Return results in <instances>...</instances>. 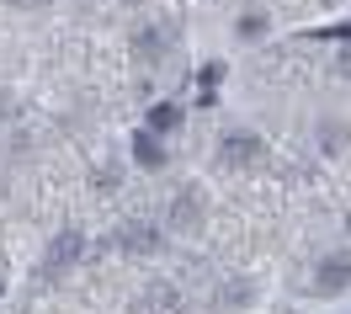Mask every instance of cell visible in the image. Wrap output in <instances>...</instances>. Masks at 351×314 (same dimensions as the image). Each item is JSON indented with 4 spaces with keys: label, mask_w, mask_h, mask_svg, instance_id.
Listing matches in <instances>:
<instances>
[{
    "label": "cell",
    "mask_w": 351,
    "mask_h": 314,
    "mask_svg": "<svg viewBox=\"0 0 351 314\" xmlns=\"http://www.w3.org/2000/svg\"><path fill=\"white\" fill-rule=\"evenodd\" d=\"M133 149H138V160H144V165H160V149H154L149 134H138V144H133Z\"/></svg>",
    "instance_id": "ba28073f"
},
{
    "label": "cell",
    "mask_w": 351,
    "mask_h": 314,
    "mask_svg": "<svg viewBox=\"0 0 351 314\" xmlns=\"http://www.w3.org/2000/svg\"><path fill=\"white\" fill-rule=\"evenodd\" d=\"M256 160H261V138H250V134H229L219 144V165H229V171L234 165H256Z\"/></svg>",
    "instance_id": "277c9868"
},
{
    "label": "cell",
    "mask_w": 351,
    "mask_h": 314,
    "mask_svg": "<svg viewBox=\"0 0 351 314\" xmlns=\"http://www.w3.org/2000/svg\"><path fill=\"white\" fill-rule=\"evenodd\" d=\"M117 245L128 250V256H149V250L160 245V229H154L149 219H128V224L117 229Z\"/></svg>",
    "instance_id": "3957f363"
},
{
    "label": "cell",
    "mask_w": 351,
    "mask_h": 314,
    "mask_svg": "<svg viewBox=\"0 0 351 314\" xmlns=\"http://www.w3.org/2000/svg\"><path fill=\"white\" fill-rule=\"evenodd\" d=\"M181 128V107H154L149 112V134H176Z\"/></svg>",
    "instance_id": "52a82bcc"
},
{
    "label": "cell",
    "mask_w": 351,
    "mask_h": 314,
    "mask_svg": "<svg viewBox=\"0 0 351 314\" xmlns=\"http://www.w3.org/2000/svg\"><path fill=\"white\" fill-rule=\"evenodd\" d=\"M80 250H86V240L69 229V234H59L53 245H48V261H43V277H59V271H69L75 261H80Z\"/></svg>",
    "instance_id": "7a4b0ae2"
},
{
    "label": "cell",
    "mask_w": 351,
    "mask_h": 314,
    "mask_svg": "<svg viewBox=\"0 0 351 314\" xmlns=\"http://www.w3.org/2000/svg\"><path fill=\"white\" fill-rule=\"evenodd\" d=\"M22 5H38V0H22Z\"/></svg>",
    "instance_id": "8fae6325"
},
{
    "label": "cell",
    "mask_w": 351,
    "mask_h": 314,
    "mask_svg": "<svg viewBox=\"0 0 351 314\" xmlns=\"http://www.w3.org/2000/svg\"><path fill=\"white\" fill-rule=\"evenodd\" d=\"M346 144V134H341V123H325V149H341Z\"/></svg>",
    "instance_id": "9c48e42d"
},
{
    "label": "cell",
    "mask_w": 351,
    "mask_h": 314,
    "mask_svg": "<svg viewBox=\"0 0 351 314\" xmlns=\"http://www.w3.org/2000/svg\"><path fill=\"white\" fill-rule=\"evenodd\" d=\"M128 314H181V293L176 288H149Z\"/></svg>",
    "instance_id": "5b68a950"
},
{
    "label": "cell",
    "mask_w": 351,
    "mask_h": 314,
    "mask_svg": "<svg viewBox=\"0 0 351 314\" xmlns=\"http://www.w3.org/2000/svg\"><path fill=\"white\" fill-rule=\"evenodd\" d=\"M165 224H171L176 234H192V229L202 224V192L197 186H186V192L171 202V219H165Z\"/></svg>",
    "instance_id": "6da1fadb"
},
{
    "label": "cell",
    "mask_w": 351,
    "mask_h": 314,
    "mask_svg": "<svg viewBox=\"0 0 351 314\" xmlns=\"http://www.w3.org/2000/svg\"><path fill=\"white\" fill-rule=\"evenodd\" d=\"M335 75H346V80H351V48H341V53H335Z\"/></svg>",
    "instance_id": "30bf717a"
},
{
    "label": "cell",
    "mask_w": 351,
    "mask_h": 314,
    "mask_svg": "<svg viewBox=\"0 0 351 314\" xmlns=\"http://www.w3.org/2000/svg\"><path fill=\"white\" fill-rule=\"evenodd\" d=\"M319 288H351V256H330V261H319Z\"/></svg>",
    "instance_id": "8992f818"
}]
</instances>
